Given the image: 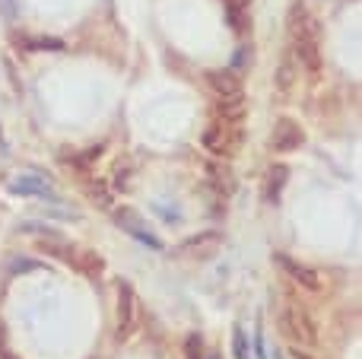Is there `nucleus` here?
I'll return each mask as SVG.
<instances>
[{"label":"nucleus","instance_id":"1a4fd4ad","mask_svg":"<svg viewBox=\"0 0 362 359\" xmlns=\"http://www.w3.org/2000/svg\"><path fill=\"white\" fill-rule=\"evenodd\" d=\"M289 35L293 38H318V29H315V19L308 16L305 6L296 4L293 13H289Z\"/></svg>","mask_w":362,"mask_h":359},{"label":"nucleus","instance_id":"f03ea898","mask_svg":"<svg viewBox=\"0 0 362 359\" xmlns=\"http://www.w3.org/2000/svg\"><path fill=\"white\" fill-rule=\"evenodd\" d=\"M219 245H223V235L216 229H206V233L191 235V239L181 242L178 254H185V258H213L219 252Z\"/></svg>","mask_w":362,"mask_h":359},{"label":"nucleus","instance_id":"412c9836","mask_svg":"<svg viewBox=\"0 0 362 359\" xmlns=\"http://www.w3.org/2000/svg\"><path fill=\"white\" fill-rule=\"evenodd\" d=\"M226 10H248V0H223Z\"/></svg>","mask_w":362,"mask_h":359},{"label":"nucleus","instance_id":"20e7f679","mask_svg":"<svg viewBox=\"0 0 362 359\" xmlns=\"http://www.w3.org/2000/svg\"><path fill=\"white\" fill-rule=\"evenodd\" d=\"M274 261L283 267V271L289 273V280H296V283L302 286V290H312V293H318V290H321V277H318V273H315L308 264H302V261H296L293 254H283V252H280Z\"/></svg>","mask_w":362,"mask_h":359},{"label":"nucleus","instance_id":"f3484780","mask_svg":"<svg viewBox=\"0 0 362 359\" xmlns=\"http://www.w3.org/2000/svg\"><path fill=\"white\" fill-rule=\"evenodd\" d=\"M80 267L86 273H102V258L99 254H93V252H83L80 254Z\"/></svg>","mask_w":362,"mask_h":359},{"label":"nucleus","instance_id":"aec40b11","mask_svg":"<svg viewBox=\"0 0 362 359\" xmlns=\"http://www.w3.org/2000/svg\"><path fill=\"white\" fill-rule=\"evenodd\" d=\"M276 86H280V89H289V86H293V64H283V67H280V80H276Z\"/></svg>","mask_w":362,"mask_h":359},{"label":"nucleus","instance_id":"2eb2a0df","mask_svg":"<svg viewBox=\"0 0 362 359\" xmlns=\"http://www.w3.org/2000/svg\"><path fill=\"white\" fill-rule=\"evenodd\" d=\"M206 172L213 175V184H216L219 191H232V172L229 169H219V165H206Z\"/></svg>","mask_w":362,"mask_h":359},{"label":"nucleus","instance_id":"4be33fe9","mask_svg":"<svg viewBox=\"0 0 362 359\" xmlns=\"http://www.w3.org/2000/svg\"><path fill=\"white\" fill-rule=\"evenodd\" d=\"M293 359H315V356H308V353H302V350H299V347H296V350H293Z\"/></svg>","mask_w":362,"mask_h":359},{"label":"nucleus","instance_id":"9d476101","mask_svg":"<svg viewBox=\"0 0 362 359\" xmlns=\"http://www.w3.org/2000/svg\"><path fill=\"white\" fill-rule=\"evenodd\" d=\"M206 83L216 89L219 95H235L242 93V80L235 70H206Z\"/></svg>","mask_w":362,"mask_h":359},{"label":"nucleus","instance_id":"b1692460","mask_svg":"<svg viewBox=\"0 0 362 359\" xmlns=\"http://www.w3.org/2000/svg\"><path fill=\"white\" fill-rule=\"evenodd\" d=\"M0 353H6L4 350V324H0Z\"/></svg>","mask_w":362,"mask_h":359},{"label":"nucleus","instance_id":"6ab92c4d","mask_svg":"<svg viewBox=\"0 0 362 359\" xmlns=\"http://www.w3.org/2000/svg\"><path fill=\"white\" fill-rule=\"evenodd\" d=\"M232 350H235V359H248V347H245V331L235 328L232 334Z\"/></svg>","mask_w":362,"mask_h":359},{"label":"nucleus","instance_id":"dca6fc26","mask_svg":"<svg viewBox=\"0 0 362 359\" xmlns=\"http://www.w3.org/2000/svg\"><path fill=\"white\" fill-rule=\"evenodd\" d=\"M226 19H229V25H232V29H235V32H245V29H248V13H245V10H226Z\"/></svg>","mask_w":362,"mask_h":359},{"label":"nucleus","instance_id":"9b49d317","mask_svg":"<svg viewBox=\"0 0 362 359\" xmlns=\"http://www.w3.org/2000/svg\"><path fill=\"white\" fill-rule=\"evenodd\" d=\"M286 178H289V169L283 163H276L267 169V201L270 204L280 201V191H283V184H286Z\"/></svg>","mask_w":362,"mask_h":359},{"label":"nucleus","instance_id":"f8f14e48","mask_svg":"<svg viewBox=\"0 0 362 359\" xmlns=\"http://www.w3.org/2000/svg\"><path fill=\"white\" fill-rule=\"evenodd\" d=\"M219 118H226V124H229V121H242L245 118V93L223 95V102H219Z\"/></svg>","mask_w":362,"mask_h":359},{"label":"nucleus","instance_id":"f257e3e1","mask_svg":"<svg viewBox=\"0 0 362 359\" xmlns=\"http://www.w3.org/2000/svg\"><path fill=\"white\" fill-rule=\"evenodd\" d=\"M280 328L286 331L289 337H293L296 343H302V347H315L318 343V328H315L312 315H308L302 305L296 302H286L280 312Z\"/></svg>","mask_w":362,"mask_h":359},{"label":"nucleus","instance_id":"4468645a","mask_svg":"<svg viewBox=\"0 0 362 359\" xmlns=\"http://www.w3.org/2000/svg\"><path fill=\"white\" fill-rule=\"evenodd\" d=\"M13 191L16 194H42V197H48V188H45V182L42 178H19V182H13Z\"/></svg>","mask_w":362,"mask_h":359},{"label":"nucleus","instance_id":"ddd939ff","mask_svg":"<svg viewBox=\"0 0 362 359\" xmlns=\"http://www.w3.org/2000/svg\"><path fill=\"white\" fill-rule=\"evenodd\" d=\"M23 42V48L29 51H61L64 42L61 38H48V35H38V38H19Z\"/></svg>","mask_w":362,"mask_h":359},{"label":"nucleus","instance_id":"0eeeda50","mask_svg":"<svg viewBox=\"0 0 362 359\" xmlns=\"http://www.w3.org/2000/svg\"><path fill=\"white\" fill-rule=\"evenodd\" d=\"M296 45V57L308 73H321V45L318 38H293Z\"/></svg>","mask_w":362,"mask_h":359},{"label":"nucleus","instance_id":"7ed1b4c3","mask_svg":"<svg viewBox=\"0 0 362 359\" xmlns=\"http://www.w3.org/2000/svg\"><path fill=\"white\" fill-rule=\"evenodd\" d=\"M302 143H305V134H302V127L296 124L293 118L276 121L274 134H270V146H274L276 153H293V150H299Z\"/></svg>","mask_w":362,"mask_h":359},{"label":"nucleus","instance_id":"a211bd4d","mask_svg":"<svg viewBox=\"0 0 362 359\" xmlns=\"http://www.w3.org/2000/svg\"><path fill=\"white\" fill-rule=\"evenodd\" d=\"M185 359H204V343H200L197 334H191L185 341Z\"/></svg>","mask_w":362,"mask_h":359},{"label":"nucleus","instance_id":"6e6552de","mask_svg":"<svg viewBox=\"0 0 362 359\" xmlns=\"http://www.w3.org/2000/svg\"><path fill=\"white\" fill-rule=\"evenodd\" d=\"M200 143H204L210 153H216V156H229V153H232L229 127H226V124H210L204 131V137H200Z\"/></svg>","mask_w":362,"mask_h":359},{"label":"nucleus","instance_id":"39448f33","mask_svg":"<svg viewBox=\"0 0 362 359\" xmlns=\"http://www.w3.org/2000/svg\"><path fill=\"white\" fill-rule=\"evenodd\" d=\"M115 223H118L121 229H124L127 235H134V239H140L144 245H153V248H163V242L156 239L153 233H146V226H144V220H140L134 210H127V207H121V210H115Z\"/></svg>","mask_w":362,"mask_h":359},{"label":"nucleus","instance_id":"5701e85b","mask_svg":"<svg viewBox=\"0 0 362 359\" xmlns=\"http://www.w3.org/2000/svg\"><path fill=\"white\" fill-rule=\"evenodd\" d=\"M4 10H6V16H13V0H4Z\"/></svg>","mask_w":362,"mask_h":359},{"label":"nucleus","instance_id":"423d86ee","mask_svg":"<svg viewBox=\"0 0 362 359\" xmlns=\"http://www.w3.org/2000/svg\"><path fill=\"white\" fill-rule=\"evenodd\" d=\"M134 315H137V305H134V290L127 283H121L118 286V318H121L118 337H121V341H124V337L134 331Z\"/></svg>","mask_w":362,"mask_h":359}]
</instances>
